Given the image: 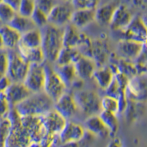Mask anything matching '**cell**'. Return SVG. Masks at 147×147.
I'll return each mask as SVG.
<instances>
[{
	"label": "cell",
	"mask_w": 147,
	"mask_h": 147,
	"mask_svg": "<svg viewBox=\"0 0 147 147\" xmlns=\"http://www.w3.org/2000/svg\"><path fill=\"white\" fill-rule=\"evenodd\" d=\"M41 41L42 35L40 29L34 28L21 35L18 46L27 49L38 48L41 46Z\"/></svg>",
	"instance_id": "cell-22"
},
{
	"label": "cell",
	"mask_w": 147,
	"mask_h": 147,
	"mask_svg": "<svg viewBox=\"0 0 147 147\" xmlns=\"http://www.w3.org/2000/svg\"><path fill=\"white\" fill-rule=\"evenodd\" d=\"M35 4V7L38 10L44 12V13L48 15L56 4L57 0H34Z\"/></svg>",
	"instance_id": "cell-40"
},
{
	"label": "cell",
	"mask_w": 147,
	"mask_h": 147,
	"mask_svg": "<svg viewBox=\"0 0 147 147\" xmlns=\"http://www.w3.org/2000/svg\"><path fill=\"white\" fill-rule=\"evenodd\" d=\"M45 134L50 136H58L65 126L67 120L54 109L40 116Z\"/></svg>",
	"instance_id": "cell-11"
},
{
	"label": "cell",
	"mask_w": 147,
	"mask_h": 147,
	"mask_svg": "<svg viewBox=\"0 0 147 147\" xmlns=\"http://www.w3.org/2000/svg\"><path fill=\"white\" fill-rule=\"evenodd\" d=\"M42 35L41 47L46 62L55 63L63 46V28L49 24L40 28Z\"/></svg>",
	"instance_id": "cell-2"
},
{
	"label": "cell",
	"mask_w": 147,
	"mask_h": 147,
	"mask_svg": "<svg viewBox=\"0 0 147 147\" xmlns=\"http://www.w3.org/2000/svg\"><path fill=\"white\" fill-rule=\"evenodd\" d=\"M11 126L7 118L0 119V147H5V141L10 133Z\"/></svg>",
	"instance_id": "cell-38"
},
{
	"label": "cell",
	"mask_w": 147,
	"mask_h": 147,
	"mask_svg": "<svg viewBox=\"0 0 147 147\" xmlns=\"http://www.w3.org/2000/svg\"><path fill=\"white\" fill-rule=\"evenodd\" d=\"M146 74H138L127 82L125 94L128 101L144 102L147 93Z\"/></svg>",
	"instance_id": "cell-6"
},
{
	"label": "cell",
	"mask_w": 147,
	"mask_h": 147,
	"mask_svg": "<svg viewBox=\"0 0 147 147\" xmlns=\"http://www.w3.org/2000/svg\"><path fill=\"white\" fill-rule=\"evenodd\" d=\"M22 126L25 129L30 136L32 143H40L45 134L40 117L38 116H22Z\"/></svg>",
	"instance_id": "cell-14"
},
{
	"label": "cell",
	"mask_w": 147,
	"mask_h": 147,
	"mask_svg": "<svg viewBox=\"0 0 147 147\" xmlns=\"http://www.w3.org/2000/svg\"><path fill=\"white\" fill-rule=\"evenodd\" d=\"M11 82L10 80L6 74H2L0 77V93H3L9 87Z\"/></svg>",
	"instance_id": "cell-43"
},
{
	"label": "cell",
	"mask_w": 147,
	"mask_h": 147,
	"mask_svg": "<svg viewBox=\"0 0 147 147\" xmlns=\"http://www.w3.org/2000/svg\"><path fill=\"white\" fill-rule=\"evenodd\" d=\"M14 107L21 116L40 117L53 109L54 101L44 91L32 93Z\"/></svg>",
	"instance_id": "cell-1"
},
{
	"label": "cell",
	"mask_w": 147,
	"mask_h": 147,
	"mask_svg": "<svg viewBox=\"0 0 147 147\" xmlns=\"http://www.w3.org/2000/svg\"><path fill=\"white\" fill-rule=\"evenodd\" d=\"M45 78L44 63L30 64L23 83L31 93H38L44 91Z\"/></svg>",
	"instance_id": "cell-7"
},
{
	"label": "cell",
	"mask_w": 147,
	"mask_h": 147,
	"mask_svg": "<svg viewBox=\"0 0 147 147\" xmlns=\"http://www.w3.org/2000/svg\"><path fill=\"white\" fill-rule=\"evenodd\" d=\"M145 44L146 43L140 44L132 40L121 39L118 43V53L121 57L133 61L142 51Z\"/></svg>",
	"instance_id": "cell-18"
},
{
	"label": "cell",
	"mask_w": 147,
	"mask_h": 147,
	"mask_svg": "<svg viewBox=\"0 0 147 147\" xmlns=\"http://www.w3.org/2000/svg\"><path fill=\"white\" fill-rule=\"evenodd\" d=\"M82 54L77 50V48H69L63 47L59 52L55 60L56 65H66V64H74L80 57Z\"/></svg>",
	"instance_id": "cell-28"
},
{
	"label": "cell",
	"mask_w": 147,
	"mask_h": 147,
	"mask_svg": "<svg viewBox=\"0 0 147 147\" xmlns=\"http://www.w3.org/2000/svg\"><path fill=\"white\" fill-rule=\"evenodd\" d=\"M55 71L60 77L63 82L65 84L67 88L71 87L74 81L77 80L75 69L74 64H66V65H56L53 68Z\"/></svg>",
	"instance_id": "cell-27"
},
{
	"label": "cell",
	"mask_w": 147,
	"mask_h": 147,
	"mask_svg": "<svg viewBox=\"0 0 147 147\" xmlns=\"http://www.w3.org/2000/svg\"><path fill=\"white\" fill-rule=\"evenodd\" d=\"M95 21V10L80 9L74 10L71 16L70 24L77 29H82Z\"/></svg>",
	"instance_id": "cell-20"
},
{
	"label": "cell",
	"mask_w": 147,
	"mask_h": 147,
	"mask_svg": "<svg viewBox=\"0 0 147 147\" xmlns=\"http://www.w3.org/2000/svg\"><path fill=\"white\" fill-rule=\"evenodd\" d=\"M101 109L107 112L119 114V102L115 97L105 95L101 98Z\"/></svg>",
	"instance_id": "cell-32"
},
{
	"label": "cell",
	"mask_w": 147,
	"mask_h": 147,
	"mask_svg": "<svg viewBox=\"0 0 147 147\" xmlns=\"http://www.w3.org/2000/svg\"><path fill=\"white\" fill-rule=\"evenodd\" d=\"M100 0H73L71 4L74 10L90 9L96 10L99 7Z\"/></svg>",
	"instance_id": "cell-36"
},
{
	"label": "cell",
	"mask_w": 147,
	"mask_h": 147,
	"mask_svg": "<svg viewBox=\"0 0 147 147\" xmlns=\"http://www.w3.org/2000/svg\"><path fill=\"white\" fill-rule=\"evenodd\" d=\"M8 65V51L5 48L0 49V74H5Z\"/></svg>",
	"instance_id": "cell-41"
},
{
	"label": "cell",
	"mask_w": 147,
	"mask_h": 147,
	"mask_svg": "<svg viewBox=\"0 0 147 147\" xmlns=\"http://www.w3.org/2000/svg\"><path fill=\"white\" fill-rule=\"evenodd\" d=\"M78 111L84 115H98L102 110L101 109V97L96 92L90 90H77L73 93Z\"/></svg>",
	"instance_id": "cell-3"
},
{
	"label": "cell",
	"mask_w": 147,
	"mask_h": 147,
	"mask_svg": "<svg viewBox=\"0 0 147 147\" xmlns=\"http://www.w3.org/2000/svg\"><path fill=\"white\" fill-rule=\"evenodd\" d=\"M98 115L110 132V136H115L118 129H119V127L117 114L107 112V111H105V110H101L100 113Z\"/></svg>",
	"instance_id": "cell-31"
},
{
	"label": "cell",
	"mask_w": 147,
	"mask_h": 147,
	"mask_svg": "<svg viewBox=\"0 0 147 147\" xmlns=\"http://www.w3.org/2000/svg\"><path fill=\"white\" fill-rule=\"evenodd\" d=\"M1 25H2V24L1 23V22H0V26H1Z\"/></svg>",
	"instance_id": "cell-50"
},
{
	"label": "cell",
	"mask_w": 147,
	"mask_h": 147,
	"mask_svg": "<svg viewBox=\"0 0 147 147\" xmlns=\"http://www.w3.org/2000/svg\"><path fill=\"white\" fill-rule=\"evenodd\" d=\"M132 62L137 70L138 74H146V44L144 45L142 51Z\"/></svg>",
	"instance_id": "cell-34"
},
{
	"label": "cell",
	"mask_w": 147,
	"mask_h": 147,
	"mask_svg": "<svg viewBox=\"0 0 147 147\" xmlns=\"http://www.w3.org/2000/svg\"><path fill=\"white\" fill-rule=\"evenodd\" d=\"M8 65L6 75L12 82H23L30 64L19 55L16 49H7Z\"/></svg>",
	"instance_id": "cell-4"
},
{
	"label": "cell",
	"mask_w": 147,
	"mask_h": 147,
	"mask_svg": "<svg viewBox=\"0 0 147 147\" xmlns=\"http://www.w3.org/2000/svg\"><path fill=\"white\" fill-rule=\"evenodd\" d=\"M119 5L116 1H111L99 6L95 10V22L100 25L109 26L114 11Z\"/></svg>",
	"instance_id": "cell-21"
},
{
	"label": "cell",
	"mask_w": 147,
	"mask_h": 147,
	"mask_svg": "<svg viewBox=\"0 0 147 147\" xmlns=\"http://www.w3.org/2000/svg\"><path fill=\"white\" fill-rule=\"evenodd\" d=\"M0 35L6 49H15L20 40L21 34L10 27L8 24L0 26Z\"/></svg>",
	"instance_id": "cell-23"
},
{
	"label": "cell",
	"mask_w": 147,
	"mask_h": 147,
	"mask_svg": "<svg viewBox=\"0 0 147 147\" xmlns=\"http://www.w3.org/2000/svg\"><path fill=\"white\" fill-rule=\"evenodd\" d=\"M123 38L138 42L140 44L146 43V25L140 16H133L131 22L123 31Z\"/></svg>",
	"instance_id": "cell-9"
},
{
	"label": "cell",
	"mask_w": 147,
	"mask_h": 147,
	"mask_svg": "<svg viewBox=\"0 0 147 147\" xmlns=\"http://www.w3.org/2000/svg\"><path fill=\"white\" fill-rule=\"evenodd\" d=\"M132 17L131 12L126 5H119L114 11L109 26L114 31L121 32L127 27Z\"/></svg>",
	"instance_id": "cell-16"
},
{
	"label": "cell",
	"mask_w": 147,
	"mask_h": 147,
	"mask_svg": "<svg viewBox=\"0 0 147 147\" xmlns=\"http://www.w3.org/2000/svg\"><path fill=\"white\" fill-rule=\"evenodd\" d=\"M114 77V74L109 65L97 67L93 74L92 79L94 80L99 88L105 90Z\"/></svg>",
	"instance_id": "cell-25"
},
{
	"label": "cell",
	"mask_w": 147,
	"mask_h": 147,
	"mask_svg": "<svg viewBox=\"0 0 147 147\" xmlns=\"http://www.w3.org/2000/svg\"><path fill=\"white\" fill-rule=\"evenodd\" d=\"M35 9L34 0H22L16 13L18 15L26 18H30Z\"/></svg>",
	"instance_id": "cell-33"
},
{
	"label": "cell",
	"mask_w": 147,
	"mask_h": 147,
	"mask_svg": "<svg viewBox=\"0 0 147 147\" xmlns=\"http://www.w3.org/2000/svg\"><path fill=\"white\" fill-rule=\"evenodd\" d=\"M77 77L82 81L91 80L97 68L96 64L91 57L81 55L74 63Z\"/></svg>",
	"instance_id": "cell-17"
},
{
	"label": "cell",
	"mask_w": 147,
	"mask_h": 147,
	"mask_svg": "<svg viewBox=\"0 0 147 147\" xmlns=\"http://www.w3.org/2000/svg\"><path fill=\"white\" fill-rule=\"evenodd\" d=\"M30 19L37 28H42L48 24V17L46 13L35 7V10L30 16Z\"/></svg>",
	"instance_id": "cell-37"
},
{
	"label": "cell",
	"mask_w": 147,
	"mask_h": 147,
	"mask_svg": "<svg viewBox=\"0 0 147 147\" xmlns=\"http://www.w3.org/2000/svg\"><path fill=\"white\" fill-rule=\"evenodd\" d=\"M0 94H1V93H0Z\"/></svg>",
	"instance_id": "cell-52"
},
{
	"label": "cell",
	"mask_w": 147,
	"mask_h": 147,
	"mask_svg": "<svg viewBox=\"0 0 147 147\" xmlns=\"http://www.w3.org/2000/svg\"><path fill=\"white\" fill-rule=\"evenodd\" d=\"M83 127L85 131L94 136L105 138L110 136V132L99 118V115L88 116L85 120Z\"/></svg>",
	"instance_id": "cell-19"
},
{
	"label": "cell",
	"mask_w": 147,
	"mask_h": 147,
	"mask_svg": "<svg viewBox=\"0 0 147 147\" xmlns=\"http://www.w3.org/2000/svg\"><path fill=\"white\" fill-rule=\"evenodd\" d=\"M3 48H5V47H4L3 40H2V36H1V35H0V49H3Z\"/></svg>",
	"instance_id": "cell-47"
},
{
	"label": "cell",
	"mask_w": 147,
	"mask_h": 147,
	"mask_svg": "<svg viewBox=\"0 0 147 147\" xmlns=\"http://www.w3.org/2000/svg\"><path fill=\"white\" fill-rule=\"evenodd\" d=\"M105 90V95L115 97L116 99L119 96V95L121 93L125 92V90H124L121 87L119 82L115 79V77H113L112 82H110V85H108V87Z\"/></svg>",
	"instance_id": "cell-39"
},
{
	"label": "cell",
	"mask_w": 147,
	"mask_h": 147,
	"mask_svg": "<svg viewBox=\"0 0 147 147\" xmlns=\"http://www.w3.org/2000/svg\"><path fill=\"white\" fill-rule=\"evenodd\" d=\"M10 105L7 102L3 94H0V119L5 118L7 115L8 110H10Z\"/></svg>",
	"instance_id": "cell-42"
},
{
	"label": "cell",
	"mask_w": 147,
	"mask_h": 147,
	"mask_svg": "<svg viewBox=\"0 0 147 147\" xmlns=\"http://www.w3.org/2000/svg\"><path fill=\"white\" fill-rule=\"evenodd\" d=\"M2 74H0V77H1V76H2Z\"/></svg>",
	"instance_id": "cell-51"
},
{
	"label": "cell",
	"mask_w": 147,
	"mask_h": 147,
	"mask_svg": "<svg viewBox=\"0 0 147 147\" xmlns=\"http://www.w3.org/2000/svg\"><path fill=\"white\" fill-rule=\"evenodd\" d=\"M10 107H15L30 95L31 92L23 82H11L9 87L2 93Z\"/></svg>",
	"instance_id": "cell-13"
},
{
	"label": "cell",
	"mask_w": 147,
	"mask_h": 147,
	"mask_svg": "<svg viewBox=\"0 0 147 147\" xmlns=\"http://www.w3.org/2000/svg\"><path fill=\"white\" fill-rule=\"evenodd\" d=\"M53 109L66 120H70L78 112L73 94L67 91L54 102Z\"/></svg>",
	"instance_id": "cell-12"
},
{
	"label": "cell",
	"mask_w": 147,
	"mask_h": 147,
	"mask_svg": "<svg viewBox=\"0 0 147 147\" xmlns=\"http://www.w3.org/2000/svg\"><path fill=\"white\" fill-rule=\"evenodd\" d=\"M7 24L10 27L16 30L17 32H19L21 35L27 32L29 30H32V29L37 28L32 20L30 19V18L18 15L17 13L15 16L12 18L11 21Z\"/></svg>",
	"instance_id": "cell-29"
},
{
	"label": "cell",
	"mask_w": 147,
	"mask_h": 147,
	"mask_svg": "<svg viewBox=\"0 0 147 147\" xmlns=\"http://www.w3.org/2000/svg\"><path fill=\"white\" fill-rule=\"evenodd\" d=\"M107 147H123L122 143L119 138H114L111 141L107 144Z\"/></svg>",
	"instance_id": "cell-45"
},
{
	"label": "cell",
	"mask_w": 147,
	"mask_h": 147,
	"mask_svg": "<svg viewBox=\"0 0 147 147\" xmlns=\"http://www.w3.org/2000/svg\"><path fill=\"white\" fill-rule=\"evenodd\" d=\"M31 143L29 134L21 124L11 127L5 141V147H28Z\"/></svg>",
	"instance_id": "cell-15"
},
{
	"label": "cell",
	"mask_w": 147,
	"mask_h": 147,
	"mask_svg": "<svg viewBox=\"0 0 147 147\" xmlns=\"http://www.w3.org/2000/svg\"><path fill=\"white\" fill-rule=\"evenodd\" d=\"M3 2V0H0V3H1V2Z\"/></svg>",
	"instance_id": "cell-49"
},
{
	"label": "cell",
	"mask_w": 147,
	"mask_h": 147,
	"mask_svg": "<svg viewBox=\"0 0 147 147\" xmlns=\"http://www.w3.org/2000/svg\"><path fill=\"white\" fill-rule=\"evenodd\" d=\"M44 68L46 71V78L44 92L55 102L63 94H65L68 88L60 77L57 75V74L53 68L47 63V62L44 63Z\"/></svg>",
	"instance_id": "cell-5"
},
{
	"label": "cell",
	"mask_w": 147,
	"mask_h": 147,
	"mask_svg": "<svg viewBox=\"0 0 147 147\" xmlns=\"http://www.w3.org/2000/svg\"><path fill=\"white\" fill-rule=\"evenodd\" d=\"M107 57V48L105 44L101 41L92 43L91 58L94 60L97 67L105 65Z\"/></svg>",
	"instance_id": "cell-30"
},
{
	"label": "cell",
	"mask_w": 147,
	"mask_h": 147,
	"mask_svg": "<svg viewBox=\"0 0 147 147\" xmlns=\"http://www.w3.org/2000/svg\"><path fill=\"white\" fill-rule=\"evenodd\" d=\"M16 50L29 64H44L46 63L45 56L41 47L27 49L18 46Z\"/></svg>",
	"instance_id": "cell-24"
},
{
	"label": "cell",
	"mask_w": 147,
	"mask_h": 147,
	"mask_svg": "<svg viewBox=\"0 0 147 147\" xmlns=\"http://www.w3.org/2000/svg\"><path fill=\"white\" fill-rule=\"evenodd\" d=\"M73 0H63V2H69V3H71Z\"/></svg>",
	"instance_id": "cell-48"
},
{
	"label": "cell",
	"mask_w": 147,
	"mask_h": 147,
	"mask_svg": "<svg viewBox=\"0 0 147 147\" xmlns=\"http://www.w3.org/2000/svg\"><path fill=\"white\" fill-rule=\"evenodd\" d=\"M74 10V9L71 3L65 2L63 3L57 2L47 15L48 24L63 28L70 23L71 16Z\"/></svg>",
	"instance_id": "cell-8"
},
{
	"label": "cell",
	"mask_w": 147,
	"mask_h": 147,
	"mask_svg": "<svg viewBox=\"0 0 147 147\" xmlns=\"http://www.w3.org/2000/svg\"><path fill=\"white\" fill-rule=\"evenodd\" d=\"M22 0H3V2L9 5L10 7L13 9L14 10L17 11L18 7L20 5V2Z\"/></svg>",
	"instance_id": "cell-44"
},
{
	"label": "cell",
	"mask_w": 147,
	"mask_h": 147,
	"mask_svg": "<svg viewBox=\"0 0 147 147\" xmlns=\"http://www.w3.org/2000/svg\"><path fill=\"white\" fill-rule=\"evenodd\" d=\"M86 131L83 125L67 120L65 126L58 135L60 145L70 143L80 142L85 137Z\"/></svg>",
	"instance_id": "cell-10"
},
{
	"label": "cell",
	"mask_w": 147,
	"mask_h": 147,
	"mask_svg": "<svg viewBox=\"0 0 147 147\" xmlns=\"http://www.w3.org/2000/svg\"><path fill=\"white\" fill-rule=\"evenodd\" d=\"M28 147H41L38 143H31Z\"/></svg>",
	"instance_id": "cell-46"
},
{
	"label": "cell",
	"mask_w": 147,
	"mask_h": 147,
	"mask_svg": "<svg viewBox=\"0 0 147 147\" xmlns=\"http://www.w3.org/2000/svg\"><path fill=\"white\" fill-rule=\"evenodd\" d=\"M80 38L78 29L71 24H68L63 27V46L69 48H77Z\"/></svg>",
	"instance_id": "cell-26"
},
{
	"label": "cell",
	"mask_w": 147,
	"mask_h": 147,
	"mask_svg": "<svg viewBox=\"0 0 147 147\" xmlns=\"http://www.w3.org/2000/svg\"><path fill=\"white\" fill-rule=\"evenodd\" d=\"M16 11L5 2L0 3V22L2 24H7L15 16Z\"/></svg>",
	"instance_id": "cell-35"
}]
</instances>
